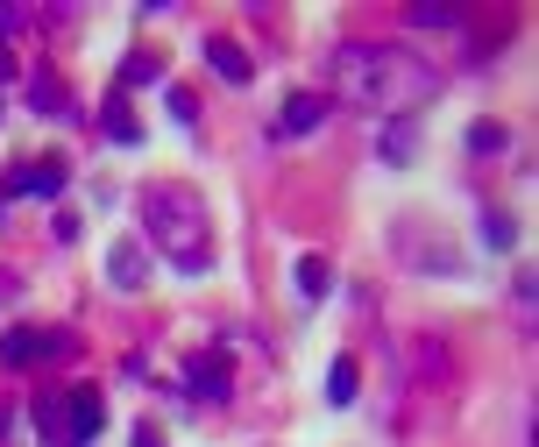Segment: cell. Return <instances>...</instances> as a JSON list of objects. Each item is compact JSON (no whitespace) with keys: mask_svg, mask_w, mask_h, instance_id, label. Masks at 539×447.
<instances>
[{"mask_svg":"<svg viewBox=\"0 0 539 447\" xmlns=\"http://www.w3.org/2000/svg\"><path fill=\"white\" fill-rule=\"evenodd\" d=\"M355 377H362L355 355H341V362L327 369V405H355Z\"/></svg>","mask_w":539,"mask_h":447,"instance_id":"10","label":"cell"},{"mask_svg":"<svg viewBox=\"0 0 539 447\" xmlns=\"http://www.w3.org/2000/svg\"><path fill=\"white\" fill-rule=\"evenodd\" d=\"M142 228L185 277H199L213 263V228H206V199L192 185H149L142 192Z\"/></svg>","mask_w":539,"mask_h":447,"instance_id":"2","label":"cell"},{"mask_svg":"<svg viewBox=\"0 0 539 447\" xmlns=\"http://www.w3.org/2000/svg\"><path fill=\"white\" fill-rule=\"evenodd\" d=\"M383 157H391V164H412V121H391V128H383Z\"/></svg>","mask_w":539,"mask_h":447,"instance_id":"14","label":"cell"},{"mask_svg":"<svg viewBox=\"0 0 539 447\" xmlns=\"http://www.w3.org/2000/svg\"><path fill=\"white\" fill-rule=\"evenodd\" d=\"M135 447H164V433L157 426H135Z\"/></svg>","mask_w":539,"mask_h":447,"instance_id":"21","label":"cell"},{"mask_svg":"<svg viewBox=\"0 0 539 447\" xmlns=\"http://www.w3.org/2000/svg\"><path fill=\"white\" fill-rule=\"evenodd\" d=\"M469 149H476V157H497V149H504V128H497V121H476V128H469Z\"/></svg>","mask_w":539,"mask_h":447,"instance_id":"17","label":"cell"},{"mask_svg":"<svg viewBox=\"0 0 539 447\" xmlns=\"http://www.w3.org/2000/svg\"><path fill=\"white\" fill-rule=\"evenodd\" d=\"M171 114H178V121H185V128H192V121H199V100H192V93H178V86H171Z\"/></svg>","mask_w":539,"mask_h":447,"instance_id":"20","label":"cell"},{"mask_svg":"<svg viewBox=\"0 0 539 447\" xmlns=\"http://www.w3.org/2000/svg\"><path fill=\"white\" fill-rule=\"evenodd\" d=\"M206 64L220 71L227 86H249V79H256V71H249V50H242V43H227V36H213V43H206Z\"/></svg>","mask_w":539,"mask_h":447,"instance_id":"7","label":"cell"},{"mask_svg":"<svg viewBox=\"0 0 539 447\" xmlns=\"http://www.w3.org/2000/svg\"><path fill=\"white\" fill-rule=\"evenodd\" d=\"M29 100H36V114H43V107H50L57 121L71 114V100H64V86H57V79H36V86H29Z\"/></svg>","mask_w":539,"mask_h":447,"instance_id":"15","label":"cell"},{"mask_svg":"<svg viewBox=\"0 0 539 447\" xmlns=\"http://www.w3.org/2000/svg\"><path fill=\"white\" fill-rule=\"evenodd\" d=\"M107 135H114V142H128V149H135V142H142V121H135V114H128V100H121V93H114V100H107Z\"/></svg>","mask_w":539,"mask_h":447,"instance_id":"11","label":"cell"},{"mask_svg":"<svg viewBox=\"0 0 539 447\" xmlns=\"http://www.w3.org/2000/svg\"><path fill=\"white\" fill-rule=\"evenodd\" d=\"M36 433L50 447H64V398H36Z\"/></svg>","mask_w":539,"mask_h":447,"instance_id":"13","label":"cell"},{"mask_svg":"<svg viewBox=\"0 0 539 447\" xmlns=\"http://www.w3.org/2000/svg\"><path fill=\"white\" fill-rule=\"evenodd\" d=\"M8 192H29V199H57V192H64V164H57V157H43V164H15Z\"/></svg>","mask_w":539,"mask_h":447,"instance_id":"5","label":"cell"},{"mask_svg":"<svg viewBox=\"0 0 539 447\" xmlns=\"http://www.w3.org/2000/svg\"><path fill=\"white\" fill-rule=\"evenodd\" d=\"M100 426H107V398L100 391H71L64 398V447H93Z\"/></svg>","mask_w":539,"mask_h":447,"instance_id":"4","label":"cell"},{"mask_svg":"<svg viewBox=\"0 0 539 447\" xmlns=\"http://www.w3.org/2000/svg\"><path fill=\"white\" fill-rule=\"evenodd\" d=\"M327 79H334L341 100H355L369 114H391V121H405V107H419V100L440 93V71L426 57L383 50V43H341L327 57Z\"/></svg>","mask_w":539,"mask_h":447,"instance_id":"1","label":"cell"},{"mask_svg":"<svg viewBox=\"0 0 539 447\" xmlns=\"http://www.w3.org/2000/svg\"><path fill=\"white\" fill-rule=\"evenodd\" d=\"M419 29H454V8H412Z\"/></svg>","mask_w":539,"mask_h":447,"instance_id":"19","label":"cell"},{"mask_svg":"<svg viewBox=\"0 0 539 447\" xmlns=\"http://www.w3.org/2000/svg\"><path fill=\"white\" fill-rule=\"evenodd\" d=\"M320 121H327V100L320 93H291L284 100V135H313Z\"/></svg>","mask_w":539,"mask_h":447,"instance_id":"8","label":"cell"},{"mask_svg":"<svg viewBox=\"0 0 539 447\" xmlns=\"http://www.w3.org/2000/svg\"><path fill=\"white\" fill-rule=\"evenodd\" d=\"M149 79H164V64H157V57H142V50H135V57L121 64V86H149Z\"/></svg>","mask_w":539,"mask_h":447,"instance_id":"16","label":"cell"},{"mask_svg":"<svg viewBox=\"0 0 539 447\" xmlns=\"http://www.w3.org/2000/svg\"><path fill=\"white\" fill-rule=\"evenodd\" d=\"M107 277H114L121 291H135V284L149 277V263H142V242H114V256H107Z\"/></svg>","mask_w":539,"mask_h":447,"instance_id":"9","label":"cell"},{"mask_svg":"<svg viewBox=\"0 0 539 447\" xmlns=\"http://www.w3.org/2000/svg\"><path fill=\"white\" fill-rule=\"evenodd\" d=\"M185 391H192V398H206V405H220V398H227V362H220V355H192Z\"/></svg>","mask_w":539,"mask_h":447,"instance_id":"6","label":"cell"},{"mask_svg":"<svg viewBox=\"0 0 539 447\" xmlns=\"http://www.w3.org/2000/svg\"><path fill=\"white\" fill-rule=\"evenodd\" d=\"M50 355H71V334H43V327H15V334H0V362L8 369H36Z\"/></svg>","mask_w":539,"mask_h":447,"instance_id":"3","label":"cell"},{"mask_svg":"<svg viewBox=\"0 0 539 447\" xmlns=\"http://www.w3.org/2000/svg\"><path fill=\"white\" fill-rule=\"evenodd\" d=\"M483 242H490V249H511V220H504V213H483Z\"/></svg>","mask_w":539,"mask_h":447,"instance_id":"18","label":"cell"},{"mask_svg":"<svg viewBox=\"0 0 539 447\" xmlns=\"http://www.w3.org/2000/svg\"><path fill=\"white\" fill-rule=\"evenodd\" d=\"M327 284H334L327 256H298V291H305V298H327Z\"/></svg>","mask_w":539,"mask_h":447,"instance_id":"12","label":"cell"}]
</instances>
